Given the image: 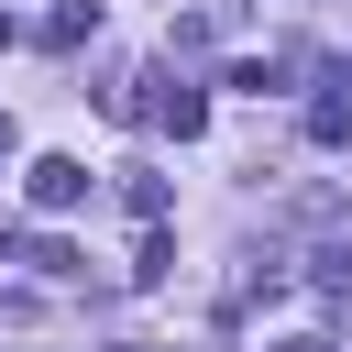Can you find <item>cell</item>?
I'll return each mask as SVG.
<instances>
[{
  "mask_svg": "<svg viewBox=\"0 0 352 352\" xmlns=\"http://www.w3.org/2000/svg\"><path fill=\"white\" fill-rule=\"evenodd\" d=\"M11 253H22V264H33V275H77V253H66V242H55V231H22V242H11Z\"/></svg>",
  "mask_w": 352,
  "mask_h": 352,
  "instance_id": "obj_2",
  "label": "cell"
},
{
  "mask_svg": "<svg viewBox=\"0 0 352 352\" xmlns=\"http://www.w3.org/2000/svg\"><path fill=\"white\" fill-rule=\"evenodd\" d=\"M308 143H352V99H308Z\"/></svg>",
  "mask_w": 352,
  "mask_h": 352,
  "instance_id": "obj_3",
  "label": "cell"
},
{
  "mask_svg": "<svg viewBox=\"0 0 352 352\" xmlns=\"http://www.w3.org/2000/svg\"><path fill=\"white\" fill-rule=\"evenodd\" d=\"M121 352H143V341H121Z\"/></svg>",
  "mask_w": 352,
  "mask_h": 352,
  "instance_id": "obj_5",
  "label": "cell"
},
{
  "mask_svg": "<svg viewBox=\"0 0 352 352\" xmlns=\"http://www.w3.org/2000/svg\"><path fill=\"white\" fill-rule=\"evenodd\" d=\"M22 187H33V209H77V198H88V165H77V154H44Z\"/></svg>",
  "mask_w": 352,
  "mask_h": 352,
  "instance_id": "obj_1",
  "label": "cell"
},
{
  "mask_svg": "<svg viewBox=\"0 0 352 352\" xmlns=\"http://www.w3.org/2000/svg\"><path fill=\"white\" fill-rule=\"evenodd\" d=\"M275 352H330V341H319V330H297V341H275Z\"/></svg>",
  "mask_w": 352,
  "mask_h": 352,
  "instance_id": "obj_4",
  "label": "cell"
}]
</instances>
